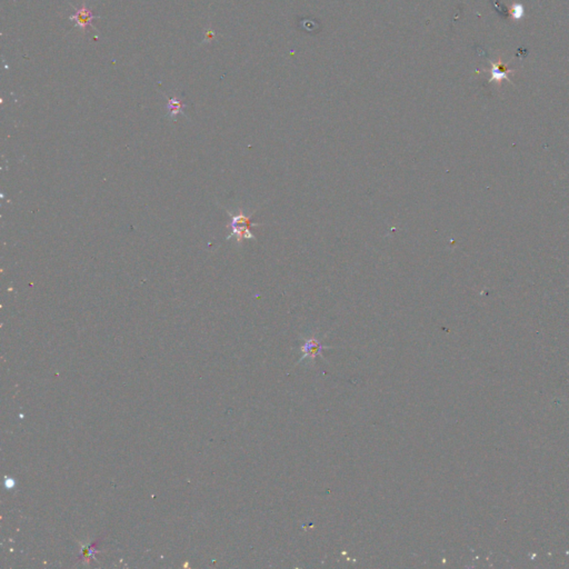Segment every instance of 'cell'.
I'll use <instances>...</instances> for the list:
<instances>
[{"label":"cell","mask_w":569,"mask_h":569,"mask_svg":"<svg viewBox=\"0 0 569 569\" xmlns=\"http://www.w3.org/2000/svg\"><path fill=\"white\" fill-rule=\"evenodd\" d=\"M230 216H231L230 237L236 238L238 244H241L243 239H255L254 235L249 229L250 226L252 225L250 217H247V216H245L243 213H239L238 215H230Z\"/></svg>","instance_id":"6da1fadb"},{"label":"cell","mask_w":569,"mask_h":569,"mask_svg":"<svg viewBox=\"0 0 569 569\" xmlns=\"http://www.w3.org/2000/svg\"><path fill=\"white\" fill-rule=\"evenodd\" d=\"M182 108H184V103L177 98H170L168 100V115L172 118H175L176 116L179 115L182 111Z\"/></svg>","instance_id":"277c9868"},{"label":"cell","mask_w":569,"mask_h":569,"mask_svg":"<svg viewBox=\"0 0 569 569\" xmlns=\"http://www.w3.org/2000/svg\"><path fill=\"white\" fill-rule=\"evenodd\" d=\"M95 19V15L93 14V11H91L86 4H83L81 6V8L77 9L76 14L70 16V20H75L78 27L80 28V30L82 32L86 31L89 27H93V20Z\"/></svg>","instance_id":"7a4b0ae2"},{"label":"cell","mask_w":569,"mask_h":569,"mask_svg":"<svg viewBox=\"0 0 569 569\" xmlns=\"http://www.w3.org/2000/svg\"><path fill=\"white\" fill-rule=\"evenodd\" d=\"M322 345L316 339H308L306 340V343L303 347L306 357H315L322 351Z\"/></svg>","instance_id":"3957f363"}]
</instances>
